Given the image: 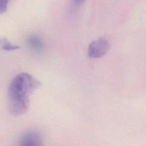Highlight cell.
Listing matches in <instances>:
<instances>
[{
  "mask_svg": "<svg viewBox=\"0 0 146 146\" xmlns=\"http://www.w3.org/2000/svg\"><path fill=\"white\" fill-rule=\"evenodd\" d=\"M41 85L31 75L22 72L14 77L7 89V105L10 112L19 116L29 109L30 95Z\"/></svg>",
  "mask_w": 146,
  "mask_h": 146,
  "instance_id": "cell-1",
  "label": "cell"
},
{
  "mask_svg": "<svg viewBox=\"0 0 146 146\" xmlns=\"http://www.w3.org/2000/svg\"><path fill=\"white\" fill-rule=\"evenodd\" d=\"M110 44L104 38H100L91 42L88 47V54L90 58H99L103 56L108 51Z\"/></svg>",
  "mask_w": 146,
  "mask_h": 146,
  "instance_id": "cell-2",
  "label": "cell"
},
{
  "mask_svg": "<svg viewBox=\"0 0 146 146\" xmlns=\"http://www.w3.org/2000/svg\"><path fill=\"white\" fill-rule=\"evenodd\" d=\"M42 140L38 133L29 131L22 136L19 146H41Z\"/></svg>",
  "mask_w": 146,
  "mask_h": 146,
  "instance_id": "cell-3",
  "label": "cell"
},
{
  "mask_svg": "<svg viewBox=\"0 0 146 146\" xmlns=\"http://www.w3.org/2000/svg\"><path fill=\"white\" fill-rule=\"evenodd\" d=\"M27 41L29 47L35 52H40L43 49V43L38 35L32 34L30 35Z\"/></svg>",
  "mask_w": 146,
  "mask_h": 146,
  "instance_id": "cell-4",
  "label": "cell"
},
{
  "mask_svg": "<svg viewBox=\"0 0 146 146\" xmlns=\"http://www.w3.org/2000/svg\"><path fill=\"white\" fill-rule=\"evenodd\" d=\"M0 48L5 51H13L19 48V47L10 42L6 38H0Z\"/></svg>",
  "mask_w": 146,
  "mask_h": 146,
  "instance_id": "cell-5",
  "label": "cell"
},
{
  "mask_svg": "<svg viewBox=\"0 0 146 146\" xmlns=\"http://www.w3.org/2000/svg\"><path fill=\"white\" fill-rule=\"evenodd\" d=\"M9 1L10 0H0V15L6 11Z\"/></svg>",
  "mask_w": 146,
  "mask_h": 146,
  "instance_id": "cell-6",
  "label": "cell"
},
{
  "mask_svg": "<svg viewBox=\"0 0 146 146\" xmlns=\"http://www.w3.org/2000/svg\"><path fill=\"white\" fill-rule=\"evenodd\" d=\"M85 0H74V1L77 4H81L84 2Z\"/></svg>",
  "mask_w": 146,
  "mask_h": 146,
  "instance_id": "cell-7",
  "label": "cell"
}]
</instances>
